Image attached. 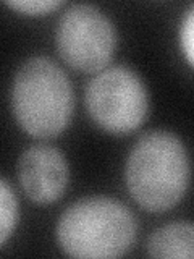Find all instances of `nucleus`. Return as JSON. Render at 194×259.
<instances>
[{"label": "nucleus", "mask_w": 194, "mask_h": 259, "mask_svg": "<svg viewBox=\"0 0 194 259\" xmlns=\"http://www.w3.org/2000/svg\"><path fill=\"white\" fill-rule=\"evenodd\" d=\"M125 175L129 193L142 209H172L189 185V159L183 141L165 130L142 135L129 152Z\"/></svg>", "instance_id": "f257e3e1"}, {"label": "nucleus", "mask_w": 194, "mask_h": 259, "mask_svg": "<svg viewBox=\"0 0 194 259\" xmlns=\"http://www.w3.org/2000/svg\"><path fill=\"white\" fill-rule=\"evenodd\" d=\"M57 240L71 257H118L131 249L136 240V221L121 202L92 196L79 199L62 214Z\"/></svg>", "instance_id": "f03ea898"}, {"label": "nucleus", "mask_w": 194, "mask_h": 259, "mask_svg": "<svg viewBox=\"0 0 194 259\" xmlns=\"http://www.w3.org/2000/svg\"><path fill=\"white\" fill-rule=\"evenodd\" d=\"M12 107L28 135L47 140L65 132L75 109L71 83L59 65L47 57H32L16 71Z\"/></svg>", "instance_id": "7ed1b4c3"}, {"label": "nucleus", "mask_w": 194, "mask_h": 259, "mask_svg": "<svg viewBox=\"0 0 194 259\" xmlns=\"http://www.w3.org/2000/svg\"><path fill=\"white\" fill-rule=\"evenodd\" d=\"M84 102L91 118L112 135L134 132L149 112L146 84L126 67H112L97 73L86 86Z\"/></svg>", "instance_id": "20e7f679"}, {"label": "nucleus", "mask_w": 194, "mask_h": 259, "mask_svg": "<svg viewBox=\"0 0 194 259\" xmlns=\"http://www.w3.org/2000/svg\"><path fill=\"white\" fill-rule=\"evenodd\" d=\"M117 47V31L107 15L87 4L70 7L57 28V49L71 68L102 71Z\"/></svg>", "instance_id": "39448f33"}, {"label": "nucleus", "mask_w": 194, "mask_h": 259, "mask_svg": "<svg viewBox=\"0 0 194 259\" xmlns=\"http://www.w3.org/2000/svg\"><path fill=\"white\" fill-rule=\"evenodd\" d=\"M18 177L29 199L37 204H51L67 191L70 168L60 149L36 144L20 157Z\"/></svg>", "instance_id": "423d86ee"}, {"label": "nucleus", "mask_w": 194, "mask_h": 259, "mask_svg": "<svg viewBox=\"0 0 194 259\" xmlns=\"http://www.w3.org/2000/svg\"><path fill=\"white\" fill-rule=\"evenodd\" d=\"M194 229L191 224L173 222L156 230L148 241L152 257L191 259L194 254Z\"/></svg>", "instance_id": "0eeeda50"}, {"label": "nucleus", "mask_w": 194, "mask_h": 259, "mask_svg": "<svg viewBox=\"0 0 194 259\" xmlns=\"http://www.w3.org/2000/svg\"><path fill=\"white\" fill-rule=\"evenodd\" d=\"M18 215L20 209L16 194L12 186L0 178V245H4L7 238L13 233Z\"/></svg>", "instance_id": "6e6552de"}, {"label": "nucleus", "mask_w": 194, "mask_h": 259, "mask_svg": "<svg viewBox=\"0 0 194 259\" xmlns=\"http://www.w3.org/2000/svg\"><path fill=\"white\" fill-rule=\"evenodd\" d=\"M7 7L26 15H45L57 10L62 2L60 0H16V2H5Z\"/></svg>", "instance_id": "1a4fd4ad"}, {"label": "nucleus", "mask_w": 194, "mask_h": 259, "mask_svg": "<svg viewBox=\"0 0 194 259\" xmlns=\"http://www.w3.org/2000/svg\"><path fill=\"white\" fill-rule=\"evenodd\" d=\"M181 46L184 49L186 59H188L189 65H192L194 62V12H192V8L188 13V18H186L183 31H181Z\"/></svg>", "instance_id": "9d476101"}]
</instances>
